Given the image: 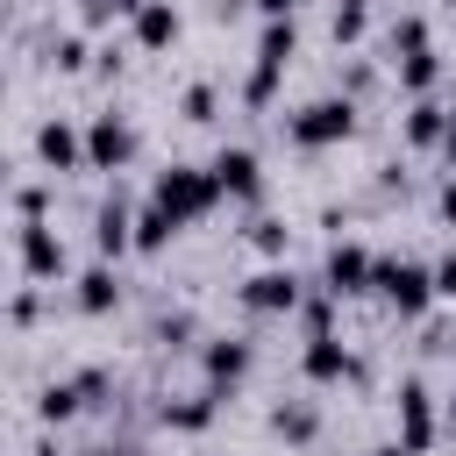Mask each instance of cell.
Here are the masks:
<instances>
[{"mask_svg": "<svg viewBox=\"0 0 456 456\" xmlns=\"http://www.w3.org/2000/svg\"><path fill=\"white\" fill-rule=\"evenodd\" d=\"M221 200V185H214V171H192V164H171L164 178H157V207L164 214H178V228L185 221H200L207 207Z\"/></svg>", "mask_w": 456, "mask_h": 456, "instance_id": "1", "label": "cell"}, {"mask_svg": "<svg viewBox=\"0 0 456 456\" xmlns=\"http://www.w3.org/2000/svg\"><path fill=\"white\" fill-rule=\"evenodd\" d=\"M356 128V107L349 100H314L306 114H292V142L299 150H328V142H342Z\"/></svg>", "mask_w": 456, "mask_h": 456, "instance_id": "2", "label": "cell"}, {"mask_svg": "<svg viewBox=\"0 0 456 456\" xmlns=\"http://www.w3.org/2000/svg\"><path fill=\"white\" fill-rule=\"evenodd\" d=\"M378 292H385V306L420 314V306L435 299V271H420V264H406V256H385V264H378Z\"/></svg>", "mask_w": 456, "mask_h": 456, "instance_id": "3", "label": "cell"}, {"mask_svg": "<svg viewBox=\"0 0 456 456\" xmlns=\"http://www.w3.org/2000/svg\"><path fill=\"white\" fill-rule=\"evenodd\" d=\"M128 157H135V128H128L121 114H100V121L86 128V164H93V171H121Z\"/></svg>", "mask_w": 456, "mask_h": 456, "instance_id": "4", "label": "cell"}, {"mask_svg": "<svg viewBox=\"0 0 456 456\" xmlns=\"http://www.w3.org/2000/svg\"><path fill=\"white\" fill-rule=\"evenodd\" d=\"M363 285H378V256L363 242H335L328 249V292L342 299V292H363Z\"/></svg>", "mask_w": 456, "mask_h": 456, "instance_id": "5", "label": "cell"}, {"mask_svg": "<svg viewBox=\"0 0 456 456\" xmlns=\"http://www.w3.org/2000/svg\"><path fill=\"white\" fill-rule=\"evenodd\" d=\"M428 442H435V413H428V385H399V449L406 456H428Z\"/></svg>", "mask_w": 456, "mask_h": 456, "instance_id": "6", "label": "cell"}, {"mask_svg": "<svg viewBox=\"0 0 456 456\" xmlns=\"http://www.w3.org/2000/svg\"><path fill=\"white\" fill-rule=\"evenodd\" d=\"M242 306H249V314H292V306H299V278H292V271H256V278L242 285Z\"/></svg>", "mask_w": 456, "mask_h": 456, "instance_id": "7", "label": "cell"}, {"mask_svg": "<svg viewBox=\"0 0 456 456\" xmlns=\"http://www.w3.org/2000/svg\"><path fill=\"white\" fill-rule=\"evenodd\" d=\"M36 157H43L50 171H78V164H86V142H78L64 121H43V128H36Z\"/></svg>", "mask_w": 456, "mask_h": 456, "instance_id": "8", "label": "cell"}, {"mask_svg": "<svg viewBox=\"0 0 456 456\" xmlns=\"http://www.w3.org/2000/svg\"><path fill=\"white\" fill-rule=\"evenodd\" d=\"M21 264H28V278H57V271H64V242H57L43 221H28V228H21Z\"/></svg>", "mask_w": 456, "mask_h": 456, "instance_id": "9", "label": "cell"}, {"mask_svg": "<svg viewBox=\"0 0 456 456\" xmlns=\"http://www.w3.org/2000/svg\"><path fill=\"white\" fill-rule=\"evenodd\" d=\"M214 185H221L228 200H256V157H249V150H221V157H214Z\"/></svg>", "mask_w": 456, "mask_h": 456, "instance_id": "10", "label": "cell"}, {"mask_svg": "<svg viewBox=\"0 0 456 456\" xmlns=\"http://www.w3.org/2000/svg\"><path fill=\"white\" fill-rule=\"evenodd\" d=\"M363 363L335 342V335H321V342H306V378H321V385H335V378H356Z\"/></svg>", "mask_w": 456, "mask_h": 456, "instance_id": "11", "label": "cell"}, {"mask_svg": "<svg viewBox=\"0 0 456 456\" xmlns=\"http://www.w3.org/2000/svg\"><path fill=\"white\" fill-rule=\"evenodd\" d=\"M135 43H142V50H164V43H178V7H171V0H150V7H135Z\"/></svg>", "mask_w": 456, "mask_h": 456, "instance_id": "12", "label": "cell"}, {"mask_svg": "<svg viewBox=\"0 0 456 456\" xmlns=\"http://www.w3.org/2000/svg\"><path fill=\"white\" fill-rule=\"evenodd\" d=\"M93 242H100V256H121V249H135V221H128V207H121V200H107V207H100V221H93Z\"/></svg>", "mask_w": 456, "mask_h": 456, "instance_id": "13", "label": "cell"}, {"mask_svg": "<svg viewBox=\"0 0 456 456\" xmlns=\"http://www.w3.org/2000/svg\"><path fill=\"white\" fill-rule=\"evenodd\" d=\"M292 50H299V36H292V21H264V36H256V71H264V78H278Z\"/></svg>", "mask_w": 456, "mask_h": 456, "instance_id": "14", "label": "cell"}, {"mask_svg": "<svg viewBox=\"0 0 456 456\" xmlns=\"http://www.w3.org/2000/svg\"><path fill=\"white\" fill-rule=\"evenodd\" d=\"M242 370H249V342H235V335L207 342V378H214V385H235Z\"/></svg>", "mask_w": 456, "mask_h": 456, "instance_id": "15", "label": "cell"}, {"mask_svg": "<svg viewBox=\"0 0 456 456\" xmlns=\"http://www.w3.org/2000/svg\"><path fill=\"white\" fill-rule=\"evenodd\" d=\"M442 135H449V107L413 100V114H406V142H442Z\"/></svg>", "mask_w": 456, "mask_h": 456, "instance_id": "16", "label": "cell"}, {"mask_svg": "<svg viewBox=\"0 0 456 456\" xmlns=\"http://www.w3.org/2000/svg\"><path fill=\"white\" fill-rule=\"evenodd\" d=\"M171 235H178V214H164V207L150 200V207L135 214V249H164Z\"/></svg>", "mask_w": 456, "mask_h": 456, "instance_id": "17", "label": "cell"}, {"mask_svg": "<svg viewBox=\"0 0 456 456\" xmlns=\"http://www.w3.org/2000/svg\"><path fill=\"white\" fill-rule=\"evenodd\" d=\"M114 292H121V285H114V271H107V264H93V271L78 278V306H86V314H107V306H114Z\"/></svg>", "mask_w": 456, "mask_h": 456, "instance_id": "18", "label": "cell"}, {"mask_svg": "<svg viewBox=\"0 0 456 456\" xmlns=\"http://www.w3.org/2000/svg\"><path fill=\"white\" fill-rule=\"evenodd\" d=\"M435 71H442V64H435V50H413V57H399V86H406V93H420V100H428Z\"/></svg>", "mask_w": 456, "mask_h": 456, "instance_id": "19", "label": "cell"}, {"mask_svg": "<svg viewBox=\"0 0 456 456\" xmlns=\"http://www.w3.org/2000/svg\"><path fill=\"white\" fill-rule=\"evenodd\" d=\"M271 428H278L285 442H314V428H321V420H314V406H299V399H292V406H278V413H271Z\"/></svg>", "mask_w": 456, "mask_h": 456, "instance_id": "20", "label": "cell"}, {"mask_svg": "<svg viewBox=\"0 0 456 456\" xmlns=\"http://www.w3.org/2000/svg\"><path fill=\"white\" fill-rule=\"evenodd\" d=\"M413 50H428V21H420V14H399V21H392V64L413 57Z\"/></svg>", "mask_w": 456, "mask_h": 456, "instance_id": "21", "label": "cell"}, {"mask_svg": "<svg viewBox=\"0 0 456 456\" xmlns=\"http://www.w3.org/2000/svg\"><path fill=\"white\" fill-rule=\"evenodd\" d=\"M164 420H171V428H185V435H192V428H207V420H214V392H200V399H178V406H164Z\"/></svg>", "mask_w": 456, "mask_h": 456, "instance_id": "22", "label": "cell"}, {"mask_svg": "<svg viewBox=\"0 0 456 456\" xmlns=\"http://www.w3.org/2000/svg\"><path fill=\"white\" fill-rule=\"evenodd\" d=\"M36 406H43V420H64V413H78L86 399H78V385H50V392H43Z\"/></svg>", "mask_w": 456, "mask_h": 456, "instance_id": "23", "label": "cell"}, {"mask_svg": "<svg viewBox=\"0 0 456 456\" xmlns=\"http://www.w3.org/2000/svg\"><path fill=\"white\" fill-rule=\"evenodd\" d=\"M363 14H370L363 0H335V43H356L363 36Z\"/></svg>", "mask_w": 456, "mask_h": 456, "instance_id": "24", "label": "cell"}, {"mask_svg": "<svg viewBox=\"0 0 456 456\" xmlns=\"http://www.w3.org/2000/svg\"><path fill=\"white\" fill-rule=\"evenodd\" d=\"M50 57H57V71H78V64H86V36H57Z\"/></svg>", "mask_w": 456, "mask_h": 456, "instance_id": "25", "label": "cell"}, {"mask_svg": "<svg viewBox=\"0 0 456 456\" xmlns=\"http://www.w3.org/2000/svg\"><path fill=\"white\" fill-rule=\"evenodd\" d=\"M249 242H256L264 256H278V249H285V221H249Z\"/></svg>", "mask_w": 456, "mask_h": 456, "instance_id": "26", "label": "cell"}, {"mask_svg": "<svg viewBox=\"0 0 456 456\" xmlns=\"http://www.w3.org/2000/svg\"><path fill=\"white\" fill-rule=\"evenodd\" d=\"M207 114H214V86H192L185 93V121H207Z\"/></svg>", "mask_w": 456, "mask_h": 456, "instance_id": "27", "label": "cell"}, {"mask_svg": "<svg viewBox=\"0 0 456 456\" xmlns=\"http://www.w3.org/2000/svg\"><path fill=\"white\" fill-rule=\"evenodd\" d=\"M328 328H335V306H328V299H314V306H306V335H314V342H321V335H328Z\"/></svg>", "mask_w": 456, "mask_h": 456, "instance_id": "28", "label": "cell"}, {"mask_svg": "<svg viewBox=\"0 0 456 456\" xmlns=\"http://www.w3.org/2000/svg\"><path fill=\"white\" fill-rule=\"evenodd\" d=\"M14 207H21V221H43V185H21Z\"/></svg>", "mask_w": 456, "mask_h": 456, "instance_id": "29", "label": "cell"}, {"mask_svg": "<svg viewBox=\"0 0 456 456\" xmlns=\"http://www.w3.org/2000/svg\"><path fill=\"white\" fill-rule=\"evenodd\" d=\"M435 292H442V299H456V249L435 264Z\"/></svg>", "mask_w": 456, "mask_h": 456, "instance_id": "30", "label": "cell"}, {"mask_svg": "<svg viewBox=\"0 0 456 456\" xmlns=\"http://www.w3.org/2000/svg\"><path fill=\"white\" fill-rule=\"evenodd\" d=\"M71 385H78V399H86V406H93V399H100V392H107V378H100V370H78V378H71Z\"/></svg>", "mask_w": 456, "mask_h": 456, "instance_id": "31", "label": "cell"}, {"mask_svg": "<svg viewBox=\"0 0 456 456\" xmlns=\"http://www.w3.org/2000/svg\"><path fill=\"white\" fill-rule=\"evenodd\" d=\"M107 14H121V7H114V0H86V28H100Z\"/></svg>", "mask_w": 456, "mask_h": 456, "instance_id": "32", "label": "cell"}, {"mask_svg": "<svg viewBox=\"0 0 456 456\" xmlns=\"http://www.w3.org/2000/svg\"><path fill=\"white\" fill-rule=\"evenodd\" d=\"M256 7H264V21H292V7H299V0H256Z\"/></svg>", "mask_w": 456, "mask_h": 456, "instance_id": "33", "label": "cell"}, {"mask_svg": "<svg viewBox=\"0 0 456 456\" xmlns=\"http://www.w3.org/2000/svg\"><path fill=\"white\" fill-rule=\"evenodd\" d=\"M442 221H449V228H456V178H449V185H442Z\"/></svg>", "mask_w": 456, "mask_h": 456, "instance_id": "34", "label": "cell"}, {"mask_svg": "<svg viewBox=\"0 0 456 456\" xmlns=\"http://www.w3.org/2000/svg\"><path fill=\"white\" fill-rule=\"evenodd\" d=\"M442 150H449V157H456V107H449V135H442Z\"/></svg>", "mask_w": 456, "mask_h": 456, "instance_id": "35", "label": "cell"}, {"mask_svg": "<svg viewBox=\"0 0 456 456\" xmlns=\"http://www.w3.org/2000/svg\"><path fill=\"white\" fill-rule=\"evenodd\" d=\"M114 7H121V14H135V7H150V0H114Z\"/></svg>", "mask_w": 456, "mask_h": 456, "instance_id": "36", "label": "cell"}, {"mask_svg": "<svg viewBox=\"0 0 456 456\" xmlns=\"http://www.w3.org/2000/svg\"><path fill=\"white\" fill-rule=\"evenodd\" d=\"M378 456H406V449H399V442H392V449H378Z\"/></svg>", "mask_w": 456, "mask_h": 456, "instance_id": "37", "label": "cell"}, {"mask_svg": "<svg viewBox=\"0 0 456 456\" xmlns=\"http://www.w3.org/2000/svg\"><path fill=\"white\" fill-rule=\"evenodd\" d=\"M43 456H57V449H43Z\"/></svg>", "mask_w": 456, "mask_h": 456, "instance_id": "38", "label": "cell"}, {"mask_svg": "<svg viewBox=\"0 0 456 456\" xmlns=\"http://www.w3.org/2000/svg\"><path fill=\"white\" fill-rule=\"evenodd\" d=\"M449 420H456V406H449Z\"/></svg>", "mask_w": 456, "mask_h": 456, "instance_id": "39", "label": "cell"}, {"mask_svg": "<svg viewBox=\"0 0 456 456\" xmlns=\"http://www.w3.org/2000/svg\"><path fill=\"white\" fill-rule=\"evenodd\" d=\"M449 7H456V0H449Z\"/></svg>", "mask_w": 456, "mask_h": 456, "instance_id": "40", "label": "cell"}]
</instances>
